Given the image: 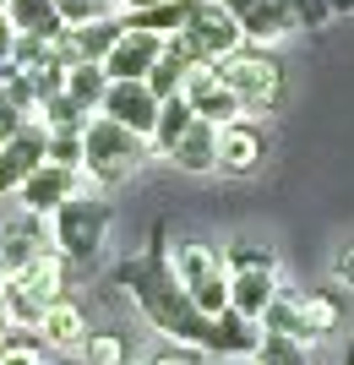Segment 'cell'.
Wrapping results in <instances>:
<instances>
[{
    "label": "cell",
    "instance_id": "obj_1",
    "mask_svg": "<svg viewBox=\"0 0 354 365\" xmlns=\"http://www.w3.org/2000/svg\"><path fill=\"white\" fill-rule=\"evenodd\" d=\"M109 289L131 294L142 322L153 333H164L170 344H197V349L213 344V317L191 305V294L180 289V278L170 267V224H153L147 229V245H142L137 257L109 267Z\"/></svg>",
    "mask_w": 354,
    "mask_h": 365
},
{
    "label": "cell",
    "instance_id": "obj_2",
    "mask_svg": "<svg viewBox=\"0 0 354 365\" xmlns=\"http://www.w3.org/2000/svg\"><path fill=\"white\" fill-rule=\"evenodd\" d=\"M213 71L224 76L240 98L251 120H267L283 109V93H289V66L278 61V49H262V44H240L229 49L224 61H213Z\"/></svg>",
    "mask_w": 354,
    "mask_h": 365
},
{
    "label": "cell",
    "instance_id": "obj_3",
    "mask_svg": "<svg viewBox=\"0 0 354 365\" xmlns=\"http://www.w3.org/2000/svg\"><path fill=\"white\" fill-rule=\"evenodd\" d=\"M109 229H115V202H109V191H98V185H88V180H82L77 197H66L61 207L49 213L55 251H61L66 262H77V267L98 262V251L109 245Z\"/></svg>",
    "mask_w": 354,
    "mask_h": 365
},
{
    "label": "cell",
    "instance_id": "obj_4",
    "mask_svg": "<svg viewBox=\"0 0 354 365\" xmlns=\"http://www.w3.org/2000/svg\"><path fill=\"white\" fill-rule=\"evenodd\" d=\"M147 158H153V142L137 137V131H125V125H115L109 115H93V120L82 125V180L98 185V191L142 175Z\"/></svg>",
    "mask_w": 354,
    "mask_h": 365
},
{
    "label": "cell",
    "instance_id": "obj_5",
    "mask_svg": "<svg viewBox=\"0 0 354 365\" xmlns=\"http://www.w3.org/2000/svg\"><path fill=\"white\" fill-rule=\"evenodd\" d=\"M170 267H175L180 289L191 294V305H197V311L218 317V311L229 305V267H224V257H218L213 245H202V240H175V245H170Z\"/></svg>",
    "mask_w": 354,
    "mask_h": 365
},
{
    "label": "cell",
    "instance_id": "obj_6",
    "mask_svg": "<svg viewBox=\"0 0 354 365\" xmlns=\"http://www.w3.org/2000/svg\"><path fill=\"white\" fill-rule=\"evenodd\" d=\"M175 38L197 55V66H213V61H224L229 49L246 44V38H240V22H234V11L224 0H197L191 16H185V28L175 33Z\"/></svg>",
    "mask_w": 354,
    "mask_h": 365
},
{
    "label": "cell",
    "instance_id": "obj_7",
    "mask_svg": "<svg viewBox=\"0 0 354 365\" xmlns=\"http://www.w3.org/2000/svg\"><path fill=\"white\" fill-rule=\"evenodd\" d=\"M267 153H273V137H267L262 120L240 115V120L218 125V175L246 180V175H256V169L267 164Z\"/></svg>",
    "mask_w": 354,
    "mask_h": 365
},
{
    "label": "cell",
    "instance_id": "obj_8",
    "mask_svg": "<svg viewBox=\"0 0 354 365\" xmlns=\"http://www.w3.org/2000/svg\"><path fill=\"white\" fill-rule=\"evenodd\" d=\"M49 245H55V235H49V218L28 213V207H16L11 218H0V267H6V278L22 273L33 257H44Z\"/></svg>",
    "mask_w": 354,
    "mask_h": 365
},
{
    "label": "cell",
    "instance_id": "obj_9",
    "mask_svg": "<svg viewBox=\"0 0 354 365\" xmlns=\"http://www.w3.org/2000/svg\"><path fill=\"white\" fill-rule=\"evenodd\" d=\"M240 22V38L246 44H262L278 49L283 38L294 33V0H224Z\"/></svg>",
    "mask_w": 354,
    "mask_h": 365
},
{
    "label": "cell",
    "instance_id": "obj_10",
    "mask_svg": "<svg viewBox=\"0 0 354 365\" xmlns=\"http://www.w3.org/2000/svg\"><path fill=\"white\" fill-rule=\"evenodd\" d=\"M77 191H82V169H66V164H55V158H44L28 180L16 185L11 202H16V207H28V213H38V218H49L66 197H77Z\"/></svg>",
    "mask_w": 354,
    "mask_h": 365
},
{
    "label": "cell",
    "instance_id": "obj_11",
    "mask_svg": "<svg viewBox=\"0 0 354 365\" xmlns=\"http://www.w3.org/2000/svg\"><path fill=\"white\" fill-rule=\"evenodd\" d=\"M158 98L147 82H109L104 88V104H98V115H109L115 125H125V131H137V137H147L158 120Z\"/></svg>",
    "mask_w": 354,
    "mask_h": 365
},
{
    "label": "cell",
    "instance_id": "obj_12",
    "mask_svg": "<svg viewBox=\"0 0 354 365\" xmlns=\"http://www.w3.org/2000/svg\"><path fill=\"white\" fill-rule=\"evenodd\" d=\"M158 55H164V38H158V33H147V28H131V22H125V33L115 38V49H109L98 66L109 71V82H142V76L153 71Z\"/></svg>",
    "mask_w": 354,
    "mask_h": 365
},
{
    "label": "cell",
    "instance_id": "obj_13",
    "mask_svg": "<svg viewBox=\"0 0 354 365\" xmlns=\"http://www.w3.org/2000/svg\"><path fill=\"white\" fill-rule=\"evenodd\" d=\"M180 93H185V104L197 109V120L229 125V120H240V115H246V109H240V98H234V88L213 71V66H197V71L185 76Z\"/></svg>",
    "mask_w": 354,
    "mask_h": 365
},
{
    "label": "cell",
    "instance_id": "obj_14",
    "mask_svg": "<svg viewBox=\"0 0 354 365\" xmlns=\"http://www.w3.org/2000/svg\"><path fill=\"white\" fill-rule=\"evenodd\" d=\"M44 142H49V131L38 120H28L6 148H0V197H16V185L44 164Z\"/></svg>",
    "mask_w": 354,
    "mask_h": 365
},
{
    "label": "cell",
    "instance_id": "obj_15",
    "mask_svg": "<svg viewBox=\"0 0 354 365\" xmlns=\"http://www.w3.org/2000/svg\"><path fill=\"white\" fill-rule=\"evenodd\" d=\"M170 164L180 169V175H218V125L191 120V131L170 148Z\"/></svg>",
    "mask_w": 354,
    "mask_h": 365
},
{
    "label": "cell",
    "instance_id": "obj_16",
    "mask_svg": "<svg viewBox=\"0 0 354 365\" xmlns=\"http://www.w3.org/2000/svg\"><path fill=\"white\" fill-rule=\"evenodd\" d=\"M256 338H262V327L224 305L213 317V344H207V354H218V360H246V354H256Z\"/></svg>",
    "mask_w": 354,
    "mask_h": 365
},
{
    "label": "cell",
    "instance_id": "obj_17",
    "mask_svg": "<svg viewBox=\"0 0 354 365\" xmlns=\"http://www.w3.org/2000/svg\"><path fill=\"white\" fill-rule=\"evenodd\" d=\"M38 333H44L49 349H82V338H88V317H82L77 300H49L44 317H38Z\"/></svg>",
    "mask_w": 354,
    "mask_h": 365
},
{
    "label": "cell",
    "instance_id": "obj_18",
    "mask_svg": "<svg viewBox=\"0 0 354 365\" xmlns=\"http://www.w3.org/2000/svg\"><path fill=\"white\" fill-rule=\"evenodd\" d=\"M273 300H278V273H262V267H251V273H229V311L262 322V311Z\"/></svg>",
    "mask_w": 354,
    "mask_h": 365
},
{
    "label": "cell",
    "instance_id": "obj_19",
    "mask_svg": "<svg viewBox=\"0 0 354 365\" xmlns=\"http://www.w3.org/2000/svg\"><path fill=\"white\" fill-rule=\"evenodd\" d=\"M300 317H306L311 338L322 344L327 333H338V322H343V289L333 284V289H306L300 294Z\"/></svg>",
    "mask_w": 354,
    "mask_h": 365
},
{
    "label": "cell",
    "instance_id": "obj_20",
    "mask_svg": "<svg viewBox=\"0 0 354 365\" xmlns=\"http://www.w3.org/2000/svg\"><path fill=\"white\" fill-rule=\"evenodd\" d=\"M6 22L16 33H38V38H61L66 33L55 0H6Z\"/></svg>",
    "mask_w": 354,
    "mask_h": 365
},
{
    "label": "cell",
    "instance_id": "obj_21",
    "mask_svg": "<svg viewBox=\"0 0 354 365\" xmlns=\"http://www.w3.org/2000/svg\"><path fill=\"white\" fill-rule=\"evenodd\" d=\"M191 120H197V109L185 104V93H175V98H164L158 104V120H153V131H147V142H153V153H164L170 158V148L191 131Z\"/></svg>",
    "mask_w": 354,
    "mask_h": 365
},
{
    "label": "cell",
    "instance_id": "obj_22",
    "mask_svg": "<svg viewBox=\"0 0 354 365\" xmlns=\"http://www.w3.org/2000/svg\"><path fill=\"white\" fill-rule=\"evenodd\" d=\"M11 278H22V284H28V289L49 305V300H61V294H66V257L49 245L44 257H33L28 267H22V273H11Z\"/></svg>",
    "mask_w": 354,
    "mask_h": 365
},
{
    "label": "cell",
    "instance_id": "obj_23",
    "mask_svg": "<svg viewBox=\"0 0 354 365\" xmlns=\"http://www.w3.org/2000/svg\"><path fill=\"white\" fill-rule=\"evenodd\" d=\"M71 98H77L82 109H93L98 115V104H104V88H109V71L98 61H71L66 66V82H61Z\"/></svg>",
    "mask_w": 354,
    "mask_h": 365
},
{
    "label": "cell",
    "instance_id": "obj_24",
    "mask_svg": "<svg viewBox=\"0 0 354 365\" xmlns=\"http://www.w3.org/2000/svg\"><path fill=\"white\" fill-rule=\"evenodd\" d=\"M33 120L44 125V131H82V125L93 120V109H82L77 98H71V93H44V98H38V115H33Z\"/></svg>",
    "mask_w": 354,
    "mask_h": 365
},
{
    "label": "cell",
    "instance_id": "obj_25",
    "mask_svg": "<svg viewBox=\"0 0 354 365\" xmlns=\"http://www.w3.org/2000/svg\"><path fill=\"white\" fill-rule=\"evenodd\" d=\"M191 6H197V0H158V6H147V11H125V22H131V28L158 33V38H170V33H180V28H185Z\"/></svg>",
    "mask_w": 354,
    "mask_h": 365
},
{
    "label": "cell",
    "instance_id": "obj_26",
    "mask_svg": "<svg viewBox=\"0 0 354 365\" xmlns=\"http://www.w3.org/2000/svg\"><path fill=\"white\" fill-rule=\"evenodd\" d=\"M218 257H224L229 273H251V267L278 273V251H273V245H262V240H229V245H218Z\"/></svg>",
    "mask_w": 354,
    "mask_h": 365
},
{
    "label": "cell",
    "instance_id": "obj_27",
    "mask_svg": "<svg viewBox=\"0 0 354 365\" xmlns=\"http://www.w3.org/2000/svg\"><path fill=\"white\" fill-rule=\"evenodd\" d=\"M256 327H267V333H283V338H300L306 349L316 344V338H311V327H306V317H300V300H289V294H278V300L262 311V322H256Z\"/></svg>",
    "mask_w": 354,
    "mask_h": 365
},
{
    "label": "cell",
    "instance_id": "obj_28",
    "mask_svg": "<svg viewBox=\"0 0 354 365\" xmlns=\"http://www.w3.org/2000/svg\"><path fill=\"white\" fill-rule=\"evenodd\" d=\"M0 300H6L11 327H38V317H44V300H38L22 278H6V284H0Z\"/></svg>",
    "mask_w": 354,
    "mask_h": 365
},
{
    "label": "cell",
    "instance_id": "obj_29",
    "mask_svg": "<svg viewBox=\"0 0 354 365\" xmlns=\"http://www.w3.org/2000/svg\"><path fill=\"white\" fill-rule=\"evenodd\" d=\"M0 365H44V333L38 327H11L0 344Z\"/></svg>",
    "mask_w": 354,
    "mask_h": 365
},
{
    "label": "cell",
    "instance_id": "obj_30",
    "mask_svg": "<svg viewBox=\"0 0 354 365\" xmlns=\"http://www.w3.org/2000/svg\"><path fill=\"white\" fill-rule=\"evenodd\" d=\"M256 360L262 365H311V349L300 344V338H283V333H267L256 338Z\"/></svg>",
    "mask_w": 354,
    "mask_h": 365
},
{
    "label": "cell",
    "instance_id": "obj_31",
    "mask_svg": "<svg viewBox=\"0 0 354 365\" xmlns=\"http://www.w3.org/2000/svg\"><path fill=\"white\" fill-rule=\"evenodd\" d=\"M82 349H88V365H131L120 333H88V338H82Z\"/></svg>",
    "mask_w": 354,
    "mask_h": 365
},
{
    "label": "cell",
    "instance_id": "obj_32",
    "mask_svg": "<svg viewBox=\"0 0 354 365\" xmlns=\"http://www.w3.org/2000/svg\"><path fill=\"white\" fill-rule=\"evenodd\" d=\"M55 11H61L66 28H82L93 16H115L120 6H115V0H55Z\"/></svg>",
    "mask_w": 354,
    "mask_h": 365
},
{
    "label": "cell",
    "instance_id": "obj_33",
    "mask_svg": "<svg viewBox=\"0 0 354 365\" xmlns=\"http://www.w3.org/2000/svg\"><path fill=\"white\" fill-rule=\"evenodd\" d=\"M44 158H55V164H66V169H82V131H49Z\"/></svg>",
    "mask_w": 354,
    "mask_h": 365
},
{
    "label": "cell",
    "instance_id": "obj_34",
    "mask_svg": "<svg viewBox=\"0 0 354 365\" xmlns=\"http://www.w3.org/2000/svg\"><path fill=\"white\" fill-rule=\"evenodd\" d=\"M137 365H207V349H197V344H170V349L147 354V360Z\"/></svg>",
    "mask_w": 354,
    "mask_h": 365
},
{
    "label": "cell",
    "instance_id": "obj_35",
    "mask_svg": "<svg viewBox=\"0 0 354 365\" xmlns=\"http://www.w3.org/2000/svg\"><path fill=\"white\" fill-rule=\"evenodd\" d=\"M333 11H327V0H294V28H327Z\"/></svg>",
    "mask_w": 354,
    "mask_h": 365
},
{
    "label": "cell",
    "instance_id": "obj_36",
    "mask_svg": "<svg viewBox=\"0 0 354 365\" xmlns=\"http://www.w3.org/2000/svg\"><path fill=\"white\" fill-rule=\"evenodd\" d=\"M333 284H338V289H349V294H354V240H349V245H338V251H333Z\"/></svg>",
    "mask_w": 354,
    "mask_h": 365
},
{
    "label": "cell",
    "instance_id": "obj_37",
    "mask_svg": "<svg viewBox=\"0 0 354 365\" xmlns=\"http://www.w3.org/2000/svg\"><path fill=\"white\" fill-rule=\"evenodd\" d=\"M22 125H28V115H22V109H16L11 98H6V93H0V148H6V142H11L16 131H22Z\"/></svg>",
    "mask_w": 354,
    "mask_h": 365
},
{
    "label": "cell",
    "instance_id": "obj_38",
    "mask_svg": "<svg viewBox=\"0 0 354 365\" xmlns=\"http://www.w3.org/2000/svg\"><path fill=\"white\" fill-rule=\"evenodd\" d=\"M11 44H16V28L0 16V61H11Z\"/></svg>",
    "mask_w": 354,
    "mask_h": 365
},
{
    "label": "cell",
    "instance_id": "obj_39",
    "mask_svg": "<svg viewBox=\"0 0 354 365\" xmlns=\"http://www.w3.org/2000/svg\"><path fill=\"white\" fill-rule=\"evenodd\" d=\"M327 11L333 16H354V0H327Z\"/></svg>",
    "mask_w": 354,
    "mask_h": 365
},
{
    "label": "cell",
    "instance_id": "obj_40",
    "mask_svg": "<svg viewBox=\"0 0 354 365\" xmlns=\"http://www.w3.org/2000/svg\"><path fill=\"white\" fill-rule=\"evenodd\" d=\"M120 11H147V6H158V0H115Z\"/></svg>",
    "mask_w": 354,
    "mask_h": 365
},
{
    "label": "cell",
    "instance_id": "obj_41",
    "mask_svg": "<svg viewBox=\"0 0 354 365\" xmlns=\"http://www.w3.org/2000/svg\"><path fill=\"white\" fill-rule=\"evenodd\" d=\"M6 333H11V317H6V300H0V344H6Z\"/></svg>",
    "mask_w": 354,
    "mask_h": 365
},
{
    "label": "cell",
    "instance_id": "obj_42",
    "mask_svg": "<svg viewBox=\"0 0 354 365\" xmlns=\"http://www.w3.org/2000/svg\"><path fill=\"white\" fill-rule=\"evenodd\" d=\"M338 365H354V338H349V349H343V360Z\"/></svg>",
    "mask_w": 354,
    "mask_h": 365
},
{
    "label": "cell",
    "instance_id": "obj_43",
    "mask_svg": "<svg viewBox=\"0 0 354 365\" xmlns=\"http://www.w3.org/2000/svg\"><path fill=\"white\" fill-rule=\"evenodd\" d=\"M6 76H11V61H0V88H6Z\"/></svg>",
    "mask_w": 354,
    "mask_h": 365
},
{
    "label": "cell",
    "instance_id": "obj_44",
    "mask_svg": "<svg viewBox=\"0 0 354 365\" xmlns=\"http://www.w3.org/2000/svg\"><path fill=\"white\" fill-rule=\"evenodd\" d=\"M234 365H262V360H256V354H246V360H234Z\"/></svg>",
    "mask_w": 354,
    "mask_h": 365
},
{
    "label": "cell",
    "instance_id": "obj_45",
    "mask_svg": "<svg viewBox=\"0 0 354 365\" xmlns=\"http://www.w3.org/2000/svg\"><path fill=\"white\" fill-rule=\"evenodd\" d=\"M0 284H6V267H0Z\"/></svg>",
    "mask_w": 354,
    "mask_h": 365
},
{
    "label": "cell",
    "instance_id": "obj_46",
    "mask_svg": "<svg viewBox=\"0 0 354 365\" xmlns=\"http://www.w3.org/2000/svg\"><path fill=\"white\" fill-rule=\"evenodd\" d=\"M0 16H6V0H0Z\"/></svg>",
    "mask_w": 354,
    "mask_h": 365
},
{
    "label": "cell",
    "instance_id": "obj_47",
    "mask_svg": "<svg viewBox=\"0 0 354 365\" xmlns=\"http://www.w3.org/2000/svg\"><path fill=\"white\" fill-rule=\"evenodd\" d=\"M218 365H234V360H218Z\"/></svg>",
    "mask_w": 354,
    "mask_h": 365
},
{
    "label": "cell",
    "instance_id": "obj_48",
    "mask_svg": "<svg viewBox=\"0 0 354 365\" xmlns=\"http://www.w3.org/2000/svg\"><path fill=\"white\" fill-rule=\"evenodd\" d=\"M44 365H49V360H44Z\"/></svg>",
    "mask_w": 354,
    "mask_h": 365
}]
</instances>
